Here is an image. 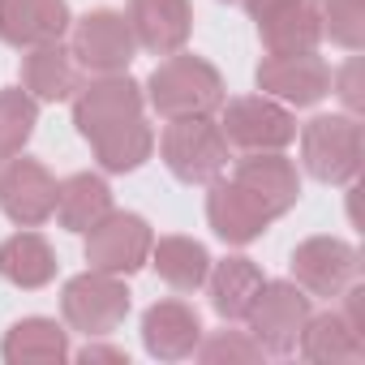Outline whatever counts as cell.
I'll list each match as a JSON object with an SVG mask.
<instances>
[{
    "label": "cell",
    "mask_w": 365,
    "mask_h": 365,
    "mask_svg": "<svg viewBox=\"0 0 365 365\" xmlns=\"http://www.w3.org/2000/svg\"><path fill=\"white\" fill-rule=\"evenodd\" d=\"M297 352L314 365H356L365 361V335L339 309H327V314H309Z\"/></svg>",
    "instance_id": "obj_19"
},
{
    "label": "cell",
    "mask_w": 365,
    "mask_h": 365,
    "mask_svg": "<svg viewBox=\"0 0 365 365\" xmlns=\"http://www.w3.org/2000/svg\"><path fill=\"white\" fill-rule=\"evenodd\" d=\"M56 267L61 262H56L52 241L43 232H35V228H22V232H14L5 245H0V275H5L14 288H22V292L48 288L56 279Z\"/></svg>",
    "instance_id": "obj_21"
},
{
    "label": "cell",
    "mask_w": 365,
    "mask_h": 365,
    "mask_svg": "<svg viewBox=\"0 0 365 365\" xmlns=\"http://www.w3.org/2000/svg\"><path fill=\"white\" fill-rule=\"evenodd\" d=\"M198 339H202V318L190 301L168 297L142 314V348L155 361H185L194 356Z\"/></svg>",
    "instance_id": "obj_17"
},
{
    "label": "cell",
    "mask_w": 365,
    "mask_h": 365,
    "mask_svg": "<svg viewBox=\"0 0 365 365\" xmlns=\"http://www.w3.org/2000/svg\"><path fill=\"white\" fill-rule=\"evenodd\" d=\"M262 267L245 254H232L224 262H211L207 271V292H211V309L224 318V322H241L245 309L254 305L258 288H262Z\"/></svg>",
    "instance_id": "obj_23"
},
{
    "label": "cell",
    "mask_w": 365,
    "mask_h": 365,
    "mask_svg": "<svg viewBox=\"0 0 365 365\" xmlns=\"http://www.w3.org/2000/svg\"><path fill=\"white\" fill-rule=\"evenodd\" d=\"M35 125H39V103L22 86L0 91V163L26 150V142L35 138Z\"/></svg>",
    "instance_id": "obj_27"
},
{
    "label": "cell",
    "mask_w": 365,
    "mask_h": 365,
    "mask_svg": "<svg viewBox=\"0 0 365 365\" xmlns=\"http://www.w3.org/2000/svg\"><path fill=\"white\" fill-rule=\"evenodd\" d=\"M142 112H146V91L129 73H91L73 91V125L86 142H95L116 125L138 120Z\"/></svg>",
    "instance_id": "obj_6"
},
{
    "label": "cell",
    "mask_w": 365,
    "mask_h": 365,
    "mask_svg": "<svg viewBox=\"0 0 365 365\" xmlns=\"http://www.w3.org/2000/svg\"><path fill=\"white\" fill-rule=\"evenodd\" d=\"M78 361L82 365H129V356L112 344H99V339H86V348H78Z\"/></svg>",
    "instance_id": "obj_31"
},
{
    "label": "cell",
    "mask_w": 365,
    "mask_h": 365,
    "mask_svg": "<svg viewBox=\"0 0 365 365\" xmlns=\"http://www.w3.org/2000/svg\"><path fill=\"white\" fill-rule=\"evenodd\" d=\"M356 279L361 254L339 237H309L292 250V284H301L309 297H339Z\"/></svg>",
    "instance_id": "obj_12"
},
{
    "label": "cell",
    "mask_w": 365,
    "mask_h": 365,
    "mask_svg": "<svg viewBox=\"0 0 365 365\" xmlns=\"http://www.w3.org/2000/svg\"><path fill=\"white\" fill-rule=\"evenodd\" d=\"M258 39H262V48H267V56H301V52H318V43H322L318 0H297V5L271 14L267 22H258Z\"/></svg>",
    "instance_id": "obj_24"
},
{
    "label": "cell",
    "mask_w": 365,
    "mask_h": 365,
    "mask_svg": "<svg viewBox=\"0 0 365 365\" xmlns=\"http://www.w3.org/2000/svg\"><path fill=\"white\" fill-rule=\"evenodd\" d=\"M232 180L245 185L275 220L288 215L297 202H301V172L292 159H284V150H250L237 159L232 168Z\"/></svg>",
    "instance_id": "obj_14"
},
{
    "label": "cell",
    "mask_w": 365,
    "mask_h": 365,
    "mask_svg": "<svg viewBox=\"0 0 365 365\" xmlns=\"http://www.w3.org/2000/svg\"><path fill=\"white\" fill-rule=\"evenodd\" d=\"M297 142H301V168L322 185H352L361 176L365 133L352 112L314 116L309 125L297 129Z\"/></svg>",
    "instance_id": "obj_3"
},
{
    "label": "cell",
    "mask_w": 365,
    "mask_h": 365,
    "mask_svg": "<svg viewBox=\"0 0 365 365\" xmlns=\"http://www.w3.org/2000/svg\"><path fill=\"white\" fill-rule=\"evenodd\" d=\"M146 103L159 120H185V116H215L228 99L224 73L194 52H172L163 56L146 78Z\"/></svg>",
    "instance_id": "obj_1"
},
{
    "label": "cell",
    "mask_w": 365,
    "mask_h": 365,
    "mask_svg": "<svg viewBox=\"0 0 365 365\" xmlns=\"http://www.w3.org/2000/svg\"><path fill=\"white\" fill-rule=\"evenodd\" d=\"M207 224H211V232L220 241L250 245V241H258L275 224V215L245 185H237L232 176H215L211 185H207Z\"/></svg>",
    "instance_id": "obj_13"
},
{
    "label": "cell",
    "mask_w": 365,
    "mask_h": 365,
    "mask_svg": "<svg viewBox=\"0 0 365 365\" xmlns=\"http://www.w3.org/2000/svg\"><path fill=\"white\" fill-rule=\"evenodd\" d=\"M194 356H198L202 365H254V361H262L267 352L258 348V339H254L250 331H215V335L198 339Z\"/></svg>",
    "instance_id": "obj_29"
},
{
    "label": "cell",
    "mask_w": 365,
    "mask_h": 365,
    "mask_svg": "<svg viewBox=\"0 0 365 365\" xmlns=\"http://www.w3.org/2000/svg\"><path fill=\"white\" fill-rule=\"evenodd\" d=\"M91 150H95V159H99L103 172H116V176L120 172H138L155 155V129L146 125V116H138L129 125H116V129L99 133L91 142Z\"/></svg>",
    "instance_id": "obj_26"
},
{
    "label": "cell",
    "mask_w": 365,
    "mask_h": 365,
    "mask_svg": "<svg viewBox=\"0 0 365 365\" xmlns=\"http://www.w3.org/2000/svg\"><path fill=\"white\" fill-rule=\"evenodd\" d=\"M331 91L344 99V108H348L352 116L365 108V91H361V56H352L339 73H331Z\"/></svg>",
    "instance_id": "obj_30"
},
{
    "label": "cell",
    "mask_w": 365,
    "mask_h": 365,
    "mask_svg": "<svg viewBox=\"0 0 365 365\" xmlns=\"http://www.w3.org/2000/svg\"><path fill=\"white\" fill-rule=\"evenodd\" d=\"M116 202H112V185L103 176H95V172H73V176H65V180H56V224L65 228V232H91L108 211H112Z\"/></svg>",
    "instance_id": "obj_22"
},
{
    "label": "cell",
    "mask_w": 365,
    "mask_h": 365,
    "mask_svg": "<svg viewBox=\"0 0 365 365\" xmlns=\"http://www.w3.org/2000/svg\"><path fill=\"white\" fill-rule=\"evenodd\" d=\"M69 52L86 73H129L138 39L120 9H91L69 26Z\"/></svg>",
    "instance_id": "obj_8"
},
{
    "label": "cell",
    "mask_w": 365,
    "mask_h": 365,
    "mask_svg": "<svg viewBox=\"0 0 365 365\" xmlns=\"http://www.w3.org/2000/svg\"><path fill=\"white\" fill-rule=\"evenodd\" d=\"M73 26L69 0H0V43L18 52L61 43Z\"/></svg>",
    "instance_id": "obj_16"
},
{
    "label": "cell",
    "mask_w": 365,
    "mask_h": 365,
    "mask_svg": "<svg viewBox=\"0 0 365 365\" xmlns=\"http://www.w3.org/2000/svg\"><path fill=\"white\" fill-rule=\"evenodd\" d=\"M254 82L262 95L279 99L284 108H314L331 95V65L318 52L301 56H262L254 69Z\"/></svg>",
    "instance_id": "obj_11"
},
{
    "label": "cell",
    "mask_w": 365,
    "mask_h": 365,
    "mask_svg": "<svg viewBox=\"0 0 365 365\" xmlns=\"http://www.w3.org/2000/svg\"><path fill=\"white\" fill-rule=\"evenodd\" d=\"M150 245H155V232L142 215L133 211H108L91 232H86V262L91 271H108V275H133L146 267L150 258Z\"/></svg>",
    "instance_id": "obj_9"
},
{
    "label": "cell",
    "mask_w": 365,
    "mask_h": 365,
    "mask_svg": "<svg viewBox=\"0 0 365 365\" xmlns=\"http://www.w3.org/2000/svg\"><path fill=\"white\" fill-rule=\"evenodd\" d=\"M22 91L35 103H61L78 91V61L65 43H43L22 52Z\"/></svg>",
    "instance_id": "obj_20"
},
{
    "label": "cell",
    "mask_w": 365,
    "mask_h": 365,
    "mask_svg": "<svg viewBox=\"0 0 365 365\" xmlns=\"http://www.w3.org/2000/svg\"><path fill=\"white\" fill-rule=\"evenodd\" d=\"M150 267H155V275L172 288V292H198L202 284H207V271H211V254H207V245L202 241H194V237H159L155 245H150V258H146Z\"/></svg>",
    "instance_id": "obj_25"
},
{
    "label": "cell",
    "mask_w": 365,
    "mask_h": 365,
    "mask_svg": "<svg viewBox=\"0 0 365 365\" xmlns=\"http://www.w3.org/2000/svg\"><path fill=\"white\" fill-rule=\"evenodd\" d=\"M309 314H314V297L301 284L262 279V288H258V297L241 322L250 327V335L258 339V348L267 356H288V352H297V339H301Z\"/></svg>",
    "instance_id": "obj_5"
},
{
    "label": "cell",
    "mask_w": 365,
    "mask_h": 365,
    "mask_svg": "<svg viewBox=\"0 0 365 365\" xmlns=\"http://www.w3.org/2000/svg\"><path fill=\"white\" fill-rule=\"evenodd\" d=\"M163 168L180 180V185H211L215 176L228 172V138L215 116H185L168 120L163 133L155 138Z\"/></svg>",
    "instance_id": "obj_2"
},
{
    "label": "cell",
    "mask_w": 365,
    "mask_h": 365,
    "mask_svg": "<svg viewBox=\"0 0 365 365\" xmlns=\"http://www.w3.org/2000/svg\"><path fill=\"white\" fill-rule=\"evenodd\" d=\"M237 5L250 14V22L258 26V22H267L271 14H279V9H288V5H297V0H237Z\"/></svg>",
    "instance_id": "obj_32"
},
{
    "label": "cell",
    "mask_w": 365,
    "mask_h": 365,
    "mask_svg": "<svg viewBox=\"0 0 365 365\" xmlns=\"http://www.w3.org/2000/svg\"><path fill=\"white\" fill-rule=\"evenodd\" d=\"M133 301H129V288L120 275H108V271H82L73 275L65 288H61V318L69 331L86 335V339H108L125 327Z\"/></svg>",
    "instance_id": "obj_4"
},
{
    "label": "cell",
    "mask_w": 365,
    "mask_h": 365,
    "mask_svg": "<svg viewBox=\"0 0 365 365\" xmlns=\"http://www.w3.org/2000/svg\"><path fill=\"white\" fill-rule=\"evenodd\" d=\"M322 39L339 43L344 52L365 48V0H318Z\"/></svg>",
    "instance_id": "obj_28"
},
{
    "label": "cell",
    "mask_w": 365,
    "mask_h": 365,
    "mask_svg": "<svg viewBox=\"0 0 365 365\" xmlns=\"http://www.w3.org/2000/svg\"><path fill=\"white\" fill-rule=\"evenodd\" d=\"M224 5H237V0H224Z\"/></svg>",
    "instance_id": "obj_33"
},
{
    "label": "cell",
    "mask_w": 365,
    "mask_h": 365,
    "mask_svg": "<svg viewBox=\"0 0 365 365\" xmlns=\"http://www.w3.org/2000/svg\"><path fill=\"white\" fill-rule=\"evenodd\" d=\"M0 211L18 228L48 224L56 211V176L39 159H26V155L5 159V172H0Z\"/></svg>",
    "instance_id": "obj_10"
},
{
    "label": "cell",
    "mask_w": 365,
    "mask_h": 365,
    "mask_svg": "<svg viewBox=\"0 0 365 365\" xmlns=\"http://www.w3.org/2000/svg\"><path fill=\"white\" fill-rule=\"evenodd\" d=\"M220 129H224L228 146H237L241 155H250V150H284V146L297 142V116H292V108H284L271 95L224 99Z\"/></svg>",
    "instance_id": "obj_7"
},
{
    "label": "cell",
    "mask_w": 365,
    "mask_h": 365,
    "mask_svg": "<svg viewBox=\"0 0 365 365\" xmlns=\"http://www.w3.org/2000/svg\"><path fill=\"white\" fill-rule=\"evenodd\" d=\"M125 18L133 26L138 48L150 56L185 52V43L194 35V5L190 0H129Z\"/></svg>",
    "instance_id": "obj_15"
},
{
    "label": "cell",
    "mask_w": 365,
    "mask_h": 365,
    "mask_svg": "<svg viewBox=\"0 0 365 365\" xmlns=\"http://www.w3.org/2000/svg\"><path fill=\"white\" fill-rule=\"evenodd\" d=\"M69 356H73L69 331L56 318H39V314L18 318L0 339V361L5 365H61Z\"/></svg>",
    "instance_id": "obj_18"
}]
</instances>
